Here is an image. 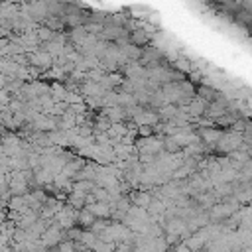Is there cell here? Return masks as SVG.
<instances>
[{"label":"cell","instance_id":"obj_3","mask_svg":"<svg viewBox=\"0 0 252 252\" xmlns=\"http://www.w3.org/2000/svg\"><path fill=\"white\" fill-rule=\"evenodd\" d=\"M185 108H187V112H189L191 120H199V118L205 114V110H207V102H205V100H201L199 96H193Z\"/></svg>","mask_w":252,"mask_h":252},{"label":"cell","instance_id":"obj_6","mask_svg":"<svg viewBox=\"0 0 252 252\" xmlns=\"http://www.w3.org/2000/svg\"><path fill=\"white\" fill-rule=\"evenodd\" d=\"M93 252H114V242H102L96 240L93 246Z\"/></svg>","mask_w":252,"mask_h":252},{"label":"cell","instance_id":"obj_1","mask_svg":"<svg viewBox=\"0 0 252 252\" xmlns=\"http://www.w3.org/2000/svg\"><path fill=\"white\" fill-rule=\"evenodd\" d=\"M26 59H28V65L37 69L41 75L53 67V57L49 53H45L43 49H39V47L35 51H32V53H26Z\"/></svg>","mask_w":252,"mask_h":252},{"label":"cell","instance_id":"obj_8","mask_svg":"<svg viewBox=\"0 0 252 252\" xmlns=\"http://www.w3.org/2000/svg\"><path fill=\"white\" fill-rule=\"evenodd\" d=\"M6 219H8V213H6V211H4L2 207H0V224H2V222H4Z\"/></svg>","mask_w":252,"mask_h":252},{"label":"cell","instance_id":"obj_2","mask_svg":"<svg viewBox=\"0 0 252 252\" xmlns=\"http://www.w3.org/2000/svg\"><path fill=\"white\" fill-rule=\"evenodd\" d=\"M201 144L207 148V150H215V146L219 144L220 136H222V130L217 128V126H203V128H195Z\"/></svg>","mask_w":252,"mask_h":252},{"label":"cell","instance_id":"obj_9","mask_svg":"<svg viewBox=\"0 0 252 252\" xmlns=\"http://www.w3.org/2000/svg\"><path fill=\"white\" fill-rule=\"evenodd\" d=\"M201 252H207V250H201Z\"/></svg>","mask_w":252,"mask_h":252},{"label":"cell","instance_id":"obj_5","mask_svg":"<svg viewBox=\"0 0 252 252\" xmlns=\"http://www.w3.org/2000/svg\"><path fill=\"white\" fill-rule=\"evenodd\" d=\"M93 189H94V183L93 181H73V191H79V193L87 195Z\"/></svg>","mask_w":252,"mask_h":252},{"label":"cell","instance_id":"obj_4","mask_svg":"<svg viewBox=\"0 0 252 252\" xmlns=\"http://www.w3.org/2000/svg\"><path fill=\"white\" fill-rule=\"evenodd\" d=\"M83 209H87L94 219H110V215H112V207L106 203H93V205H87Z\"/></svg>","mask_w":252,"mask_h":252},{"label":"cell","instance_id":"obj_7","mask_svg":"<svg viewBox=\"0 0 252 252\" xmlns=\"http://www.w3.org/2000/svg\"><path fill=\"white\" fill-rule=\"evenodd\" d=\"M169 252H189V248H187L183 242H177V244L169 246Z\"/></svg>","mask_w":252,"mask_h":252}]
</instances>
